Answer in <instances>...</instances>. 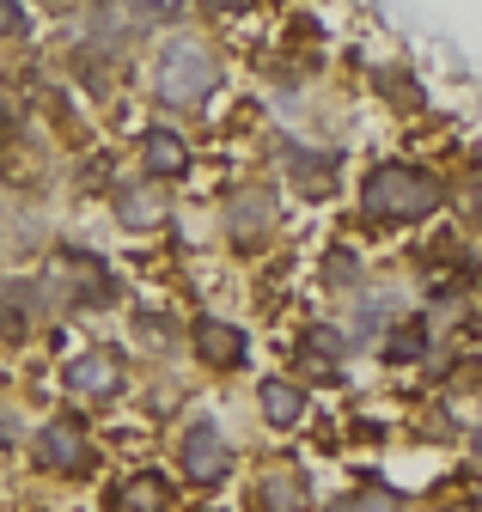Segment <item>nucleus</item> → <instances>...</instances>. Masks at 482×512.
<instances>
[{
    "instance_id": "f257e3e1",
    "label": "nucleus",
    "mask_w": 482,
    "mask_h": 512,
    "mask_svg": "<svg viewBox=\"0 0 482 512\" xmlns=\"http://www.w3.org/2000/svg\"><path fill=\"white\" fill-rule=\"evenodd\" d=\"M440 208V183L428 171H415V165H379L367 177V214L373 220H421V214H434Z\"/></svg>"
},
{
    "instance_id": "6ab92c4d",
    "label": "nucleus",
    "mask_w": 482,
    "mask_h": 512,
    "mask_svg": "<svg viewBox=\"0 0 482 512\" xmlns=\"http://www.w3.org/2000/svg\"><path fill=\"white\" fill-rule=\"evenodd\" d=\"M360 269H354V256H330V281H354Z\"/></svg>"
},
{
    "instance_id": "0eeeda50",
    "label": "nucleus",
    "mask_w": 482,
    "mask_h": 512,
    "mask_svg": "<svg viewBox=\"0 0 482 512\" xmlns=\"http://www.w3.org/2000/svg\"><path fill=\"white\" fill-rule=\"evenodd\" d=\"M196 354L208 366H238L245 360V336H238L232 324H220V317H196Z\"/></svg>"
},
{
    "instance_id": "f03ea898",
    "label": "nucleus",
    "mask_w": 482,
    "mask_h": 512,
    "mask_svg": "<svg viewBox=\"0 0 482 512\" xmlns=\"http://www.w3.org/2000/svg\"><path fill=\"white\" fill-rule=\"evenodd\" d=\"M214 86H220V61H214L208 43L177 37V43L159 55V98H165V104H202Z\"/></svg>"
},
{
    "instance_id": "9d476101",
    "label": "nucleus",
    "mask_w": 482,
    "mask_h": 512,
    "mask_svg": "<svg viewBox=\"0 0 482 512\" xmlns=\"http://www.w3.org/2000/svg\"><path fill=\"white\" fill-rule=\"evenodd\" d=\"M263 415H269L275 427H293L299 415H306V391H299V384H287V378H269V384H263Z\"/></svg>"
},
{
    "instance_id": "6e6552de",
    "label": "nucleus",
    "mask_w": 482,
    "mask_h": 512,
    "mask_svg": "<svg viewBox=\"0 0 482 512\" xmlns=\"http://www.w3.org/2000/svg\"><path fill=\"white\" fill-rule=\"evenodd\" d=\"M226 226H232V238L238 244H257V238H269V226H275V208H269V196H238L232 202V214H226Z\"/></svg>"
},
{
    "instance_id": "412c9836",
    "label": "nucleus",
    "mask_w": 482,
    "mask_h": 512,
    "mask_svg": "<svg viewBox=\"0 0 482 512\" xmlns=\"http://www.w3.org/2000/svg\"><path fill=\"white\" fill-rule=\"evenodd\" d=\"M13 433H19V427H13V415L0 409V445H13Z\"/></svg>"
},
{
    "instance_id": "20e7f679",
    "label": "nucleus",
    "mask_w": 482,
    "mask_h": 512,
    "mask_svg": "<svg viewBox=\"0 0 482 512\" xmlns=\"http://www.w3.org/2000/svg\"><path fill=\"white\" fill-rule=\"evenodd\" d=\"M68 391L74 397H92V403L116 397V391H123V360H116L110 348H92V354L68 360Z\"/></svg>"
},
{
    "instance_id": "4468645a",
    "label": "nucleus",
    "mask_w": 482,
    "mask_h": 512,
    "mask_svg": "<svg viewBox=\"0 0 482 512\" xmlns=\"http://www.w3.org/2000/svg\"><path fill=\"white\" fill-rule=\"evenodd\" d=\"M421 348H428V330L421 324H397V330H385V360H421Z\"/></svg>"
},
{
    "instance_id": "423d86ee",
    "label": "nucleus",
    "mask_w": 482,
    "mask_h": 512,
    "mask_svg": "<svg viewBox=\"0 0 482 512\" xmlns=\"http://www.w3.org/2000/svg\"><path fill=\"white\" fill-rule=\"evenodd\" d=\"M141 165L153 177H184L190 171V147L177 141L171 128H147V135H141Z\"/></svg>"
},
{
    "instance_id": "9b49d317",
    "label": "nucleus",
    "mask_w": 482,
    "mask_h": 512,
    "mask_svg": "<svg viewBox=\"0 0 482 512\" xmlns=\"http://www.w3.org/2000/svg\"><path fill=\"white\" fill-rule=\"evenodd\" d=\"M299 500H306V476H287V470H275L269 482H263V512H293Z\"/></svg>"
},
{
    "instance_id": "a211bd4d",
    "label": "nucleus",
    "mask_w": 482,
    "mask_h": 512,
    "mask_svg": "<svg viewBox=\"0 0 482 512\" xmlns=\"http://www.w3.org/2000/svg\"><path fill=\"white\" fill-rule=\"evenodd\" d=\"M464 214H470V220H482V171H476V177H470V189H464Z\"/></svg>"
},
{
    "instance_id": "aec40b11",
    "label": "nucleus",
    "mask_w": 482,
    "mask_h": 512,
    "mask_svg": "<svg viewBox=\"0 0 482 512\" xmlns=\"http://www.w3.org/2000/svg\"><path fill=\"white\" fill-rule=\"evenodd\" d=\"M0 31L19 37V31H25V13H19V7H0Z\"/></svg>"
},
{
    "instance_id": "4be33fe9",
    "label": "nucleus",
    "mask_w": 482,
    "mask_h": 512,
    "mask_svg": "<svg viewBox=\"0 0 482 512\" xmlns=\"http://www.w3.org/2000/svg\"><path fill=\"white\" fill-rule=\"evenodd\" d=\"M470 458H476V470H482V433H476V439H470Z\"/></svg>"
},
{
    "instance_id": "f8f14e48",
    "label": "nucleus",
    "mask_w": 482,
    "mask_h": 512,
    "mask_svg": "<svg viewBox=\"0 0 482 512\" xmlns=\"http://www.w3.org/2000/svg\"><path fill=\"white\" fill-rule=\"evenodd\" d=\"M116 506L123 512H165V482L159 476H135L129 494H116Z\"/></svg>"
},
{
    "instance_id": "7ed1b4c3",
    "label": "nucleus",
    "mask_w": 482,
    "mask_h": 512,
    "mask_svg": "<svg viewBox=\"0 0 482 512\" xmlns=\"http://www.w3.org/2000/svg\"><path fill=\"white\" fill-rule=\"evenodd\" d=\"M184 470H190L196 488H208V482H220V476L232 470V452H226V439H220L214 421H196V427L184 433Z\"/></svg>"
},
{
    "instance_id": "dca6fc26",
    "label": "nucleus",
    "mask_w": 482,
    "mask_h": 512,
    "mask_svg": "<svg viewBox=\"0 0 482 512\" xmlns=\"http://www.w3.org/2000/svg\"><path fill=\"white\" fill-rule=\"evenodd\" d=\"M25 299H31V287L0 293V336H25Z\"/></svg>"
},
{
    "instance_id": "2eb2a0df",
    "label": "nucleus",
    "mask_w": 482,
    "mask_h": 512,
    "mask_svg": "<svg viewBox=\"0 0 482 512\" xmlns=\"http://www.w3.org/2000/svg\"><path fill=\"white\" fill-rule=\"evenodd\" d=\"M330 512H403V500H397L391 488H360V494H348V500H336Z\"/></svg>"
},
{
    "instance_id": "f3484780",
    "label": "nucleus",
    "mask_w": 482,
    "mask_h": 512,
    "mask_svg": "<svg viewBox=\"0 0 482 512\" xmlns=\"http://www.w3.org/2000/svg\"><path fill=\"white\" fill-rule=\"evenodd\" d=\"M306 342H312L318 354H330V360H348V348H354V342H348V330H330V324H312V330H306Z\"/></svg>"
},
{
    "instance_id": "ddd939ff",
    "label": "nucleus",
    "mask_w": 482,
    "mask_h": 512,
    "mask_svg": "<svg viewBox=\"0 0 482 512\" xmlns=\"http://www.w3.org/2000/svg\"><path fill=\"white\" fill-rule=\"evenodd\" d=\"M116 220H123V226H153L159 202L147 196V189H116Z\"/></svg>"
},
{
    "instance_id": "39448f33",
    "label": "nucleus",
    "mask_w": 482,
    "mask_h": 512,
    "mask_svg": "<svg viewBox=\"0 0 482 512\" xmlns=\"http://www.w3.org/2000/svg\"><path fill=\"white\" fill-rule=\"evenodd\" d=\"M37 464H43V470H62V476H80V470L92 464V445L80 439L74 421H49V427L37 433Z\"/></svg>"
},
{
    "instance_id": "1a4fd4ad",
    "label": "nucleus",
    "mask_w": 482,
    "mask_h": 512,
    "mask_svg": "<svg viewBox=\"0 0 482 512\" xmlns=\"http://www.w3.org/2000/svg\"><path fill=\"white\" fill-rule=\"evenodd\" d=\"M287 171H293V183L306 189V196H330L336 159H324V153H306V147H287Z\"/></svg>"
}]
</instances>
